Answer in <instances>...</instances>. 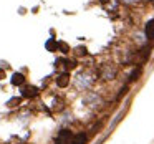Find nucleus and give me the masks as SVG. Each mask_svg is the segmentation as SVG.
Listing matches in <instances>:
<instances>
[{
	"instance_id": "nucleus-11",
	"label": "nucleus",
	"mask_w": 154,
	"mask_h": 144,
	"mask_svg": "<svg viewBox=\"0 0 154 144\" xmlns=\"http://www.w3.org/2000/svg\"><path fill=\"white\" fill-rule=\"evenodd\" d=\"M123 2H124V4H136L137 0H123Z\"/></svg>"
},
{
	"instance_id": "nucleus-5",
	"label": "nucleus",
	"mask_w": 154,
	"mask_h": 144,
	"mask_svg": "<svg viewBox=\"0 0 154 144\" xmlns=\"http://www.w3.org/2000/svg\"><path fill=\"white\" fill-rule=\"evenodd\" d=\"M146 35H147V38L154 40V20H151L149 23L146 25Z\"/></svg>"
},
{
	"instance_id": "nucleus-8",
	"label": "nucleus",
	"mask_w": 154,
	"mask_h": 144,
	"mask_svg": "<svg viewBox=\"0 0 154 144\" xmlns=\"http://www.w3.org/2000/svg\"><path fill=\"white\" fill-rule=\"evenodd\" d=\"M57 47H58V45L55 43V40H48V41H47V48H48L50 51H55V50H57Z\"/></svg>"
},
{
	"instance_id": "nucleus-9",
	"label": "nucleus",
	"mask_w": 154,
	"mask_h": 144,
	"mask_svg": "<svg viewBox=\"0 0 154 144\" xmlns=\"http://www.w3.org/2000/svg\"><path fill=\"white\" fill-rule=\"evenodd\" d=\"M139 73H141V70H139V68H136V70L131 73V81H136L137 76H139Z\"/></svg>"
},
{
	"instance_id": "nucleus-4",
	"label": "nucleus",
	"mask_w": 154,
	"mask_h": 144,
	"mask_svg": "<svg viewBox=\"0 0 154 144\" xmlns=\"http://www.w3.org/2000/svg\"><path fill=\"white\" fill-rule=\"evenodd\" d=\"M68 83H70V76H68L66 73L60 75V76L57 78V84H58V86H61V88L68 86Z\"/></svg>"
},
{
	"instance_id": "nucleus-2",
	"label": "nucleus",
	"mask_w": 154,
	"mask_h": 144,
	"mask_svg": "<svg viewBox=\"0 0 154 144\" xmlns=\"http://www.w3.org/2000/svg\"><path fill=\"white\" fill-rule=\"evenodd\" d=\"M38 94V90L35 86H25L23 91H22V96L23 98H33Z\"/></svg>"
},
{
	"instance_id": "nucleus-1",
	"label": "nucleus",
	"mask_w": 154,
	"mask_h": 144,
	"mask_svg": "<svg viewBox=\"0 0 154 144\" xmlns=\"http://www.w3.org/2000/svg\"><path fill=\"white\" fill-rule=\"evenodd\" d=\"M71 139H73V136H71V133H70L68 129H63L60 134H58L57 144H71Z\"/></svg>"
},
{
	"instance_id": "nucleus-6",
	"label": "nucleus",
	"mask_w": 154,
	"mask_h": 144,
	"mask_svg": "<svg viewBox=\"0 0 154 144\" xmlns=\"http://www.w3.org/2000/svg\"><path fill=\"white\" fill-rule=\"evenodd\" d=\"M25 81V76L22 73H15L14 76H12V84H15V86H17V84H22Z\"/></svg>"
},
{
	"instance_id": "nucleus-10",
	"label": "nucleus",
	"mask_w": 154,
	"mask_h": 144,
	"mask_svg": "<svg viewBox=\"0 0 154 144\" xmlns=\"http://www.w3.org/2000/svg\"><path fill=\"white\" fill-rule=\"evenodd\" d=\"M17 103H20V98H12V100L10 101H8V106H10V108H14V106H17Z\"/></svg>"
},
{
	"instance_id": "nucleus-3",
	"label": "nucleus",
	"mask_w": 154,
	"mask_h": 144,
	"mask_svg": "<svg viewBox=\"0 0 154 144\" xmlns=\"http://www.w3.org/2000/svg\"><path fill=\"white\" fill-rule=\"evenodd\" d=\"M86 141H88L86 134H85V133H80V134H76V136H73L71 144H86Z\"/></svg>"
},
{
	"instance_id": "nucleus-7",
	"label": "nucleus",
	"mask_w": 154,
	"mask_h": 144,
	"mask_svg": "<svg viewBox=\"0 0 154 144\" xmlns=\"http://www.w3.org/2000/svg\"><path fill=\"white\" fill-rule=\"evenodd\" d=\"M114 75H116V70H114V68H108V70L103 71V76L106 78V80H111V78H114Z\"/></svg>"
}]
</instances>
